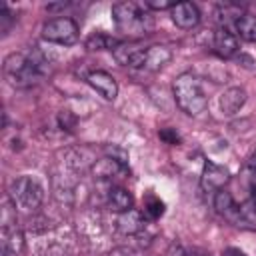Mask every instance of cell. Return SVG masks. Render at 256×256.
Here are the masks:
<instances>
[{
	"label": "cell",
	"mask_w": 256,
	"mask_h": 256,
	"mask_svg": "<svg viewBox=\"0 0 256 256\" xmlns=\"http://www.w3.org/2000/svg\"><path fill=\"white\" fill-rule=\"evenodd\" d=\"M92 172L96 174V178L100 180H112V178H120L128 172V164L112 158V156H106L98 162H94L92 166Z\"/></svg>",
	"instance_id": "11"
},
{
	"label": "cell",
	"mask_w": 256,
	"mask_h": 256,
	"mask_svg": "<svg viewBox=\"0 0 256 256\" xmlns=\"http://www.w3.org/2000/svg\"><path fill=\"white\" fill-rule=\"evenodd\" d=\"M12 20H14V18H12V12H10L6 6H2V8H0V30H2L4 34L10 30Z\"/></svg>",
	"instance_id": "21"
},
{
	"label": "cell",
	"mask_w": 256,
	"mask_h": 256,
	"mask_svg": "<svg viewBox=\"0 0 256 256\" xmlns=\"http://www.w3.org/2000/svg\"><path fill=\"white\" fill-rule=\"evenodd\" d=\"M214 50L222 58H230V56H234L238 52V40L226 26L216 30V34H214Z\"/></svg>",
	"instance_id": "15"
},
{
	"label": "cell",
	"mask_w": 256,
	"mask_h": 256,
	"mask_svg": "<svg viewBox=\"0 0 256 256\" xmlns=\"http://www.w3.org/2000/svg\"><path fill=\"white\" fill-rule=\"evenodd\" d=\"M172 58V50L164 44H154L148 48H142L132 60H130V68H140V70H148V72H156L162 66H166Z\"/></svg>",
	"instance_id": "6"
},
{
	"label": "cell",
	"mask_w": 256,
	"mask_h": 256,
	"mask_svg": "<svg viewBox=\"0 0 256 256\" xmlns=\"http://www.w3.org/2000/svg\"><path fill=\"white\" fill-rule=\"evenodd\" d=\"M222 256H246V254H244V252H240L238 248H226Z\"/></svg>",
	"instance_id": "26"
},
{
	"label": "cell",
	"mask_w": 256,
	"mask_h": 256,
	"mask_svg": "<svg viewBox=\"0 0 256 256\" xmlns=\"http://www.w3.org/2000/svg\"><path fill=\"white\" fill-rule=\"evenodd\" d=\"M112 18L116 28L130 38L146 36L154 28V18L146 2H116L112 6Z\"/></svg>",
	"instance_id": "2"
},
{
	"label": "cell",
	"mask_w": 256,
	"mask_h": 256,
	"mask_svg": "<svg viewBox=\"0 0 256 256\" xmlns=\"http://www.w3.org/2000/svg\"><path fill=\"white\" fill-rule=\"evenodd\" d=\"M140 50H142V46L136 44V42H120V46L114 50V58H116L120 64L128 66L130 60H132Z\"/></svg>",
	"instance_id": "19"
},
{
	"label": "cell",
	"mask_w": 256,
	"mask_h": 256,
	"mask_svg": "<svg viewBox=\"0 0 256 256\" xmlns=\"http://www.w3.org/2000/svg\"><path fill=\"white\" fill-rule=\"evenodd\" d=\"M116 226L122 234H138L146 226V216H144V212H140L136 208H130V210H126L118 216Z\"/></svg>",
	"instance_id": "13"
},
{
	"label": "cell",
	"mask_w": 256,
	"mask_h": 256,
	"mask_svg": "<svg viewBox=\"0 0 256 256\" xmlns=\"http://www.w3.org/2000/svg\"><path fill=\"white\" fill-rule=\"evenodd\" d=\"M230 180V172L220 166V164H214V162H206L204 168H202V176H200V186L202 190L208 194V192H218L222 190Z\"/></svg>",
	"instance_id": "7"
},
{
	"label": "cell",
	"mask_w": 256,
	"mask_h": 256,
	"mask_svg": "<svg viewBox=\"0 0 256 256\" xmlns=\"http://www.w3.org/2000/svg\"><path fill=\"white\" fill-rule=\"evenodd\" d=\"M170 18L178 28L190 30L200 22V10L192 2H176L170 8Z\"/></svg>",
	"instance_id": "8"
},
{
	"label": "cell",
	"mask_w": 256,
	"mask_h": 256,
	"mask_svg": "<svg viewBox=\"0 0 256 256\" xmlns=\"http://www.w3.org/2000/svg\"><path fill=\"white\" fill-rule=\"evenodd\" d=\"M214 208H216V212L220 214V216H224V218H228L230 222H234V224H238L240 226V220H242V206H238L236 202H234V198H232V194L228 192V190H218L216 192V196H214Z\"/></svg>",
	"instance_id": "9"
},
{
	"label": "cell",
	"mask_w": 256,
	"mask_h": 256,
	"mask_svg": "<svg viewBox=\"0 0 256 256\" xmlns=\"http://www.w3.org/2000/svg\"><path fill=\"white\" fill-rule=\"evenodd\" d=\"M234 32L246 42H256V16L238 12L234 16Z\"/></svg>",
	"instance_id": "16"
},
{
	"label": "cell",
	"mask_w": 256,
	"mask_h": 256,
	"mask_svg": "<svg viewBox=\"0 0 256 256\" xmlns=\"http://www.w3.org/2000/svg\"><path fill=\"white\" fill-rule=\"evenodd\" d=\"M88 84L106 100H114L118 96V84L114 80L112 74L104 72V70H94L88 74Z\"/></svg>",
	"instance_id": "10"
},
{
	"label": "cell",
	"mask_w": 256,
	"mask_h": 256,
	"mask_svg": "<svg viewBox=\"0 0 256 256\" xmlns=\"http://www.w3.org/2000/svg\"><path fill=\"white\" fill-rule=\"evenodd\" d=\"M166 256H188V254H186V250H184L180 244H176V242H174V244L168 248Z\"/></svg>",
	"instance_id": "24"
},
{
	"label": "cell",
	"mask_w": 256,
	"mask_h": 256,
	"mask_svg": "<svg viewBox=\"0 0 256 256\" xmlns=\"http://www.w3.org/2000/svg\"><path fill=\"white\" fill-rule=\"evenodd\" d=\"M24 248V234L16 226H6L2 228V238H0V250L2 256H18Z\"/></svg>",
	"instance_id": "12"
},
{
	"label": "cell",
	"mask_w": 256,
	"mask_h": 256,
	"mask_svg": "<svg viewBox=\"0 0 256 256\" xmlns=\"http://www.w3.org/2000/svg\"><path fill=\"white\" fill-rule=\"evenodd\" d=\"M110 256H136V252L130 248H116L110 252Z\"/></svg>",
	"instance_id": "25"
},
{
	"label": "cell",
	"mask_w": 256,
	"mask_h": 256,
	"mask_svg": "<svg viewBox=\"0 0 256 256\" xmlns=\"http://www.w3.org/2000/svg\"><path fill=\"white\" fill-rule=\"evenodd\" d=\"M132 204H134V198H132V194H130L126 188H122V186H112V188L108 190V206H110V210L122 214V212L130 210Z\"/></svg>",
	"instance_id": "17"
},
{
	"label": "cell",
	"mask_w": 256,
	"mask_h": 256,
	"mask_svg": "<svg viewBox=\"0 0 256 256\" xmlns=\"http://www.w3.org/2000/svg\"><path fill=\"white\" fill-rule=\"evenodd\" d=\"M244 102H246V90L240 88V86H234V88H228V90L222 92V96H220V110H222V114L232 116V114H236L244 106Z\"/></svg>",
	"instance_id": "14"
},
{
	"label": "cell",
	"mask_w": 256,
	"mask_h": 256,
	"mask_svg": "<svg viewBox=\"0 0 256 256\" xmlns=\"http://www.w3.org/2000/svg\"><path fill=\"white\" fill-rule=\"evenodd\" d=\"M146 6H148V10H164V8L170 10L174 6V2H168V0H148Z\"/></svg>",
	"instance_id": "23"
},
{
	"label": "cell",
	"mask_w": 256,
	"mask_h": 256,
	"mask_svg": "<svg viewBox=\"0 0 256 256\" xmlns=\"http://www.w3.org/2000/svg\"><path fill=\"white\" fill-rule=\"evenodd\" d=\"M172 92H174V98H176V104L180 106V110L190 116H198L208 106V98L200 86V80L188 72L176 76V80L172 84Z\"/></svg>",
	"instance_id": "3"
},
{
	"label": "cell",
	"mask_w": 256,
	"mask_h": 256,
	"mask_svg": "<svg viewBox=\"0 0 256 256\" xmlns=\"http://www.w3.org/2000/svg\"><path fill=\"white\" fill-rule=\"evenodd\" d=\"M50 70L48 58L34 46L22 52H12L4 60V76L12 86L24 88L40 82Z\"/></svg>",
	"instance_id": "1"
},
{
	"label": "cell",
	"mask_w": 256,
	"mask_h": 256,
	"mask_svg": "<svg viewBox=\"0 0 256 256\" xmlns=\"http://www.w3.org/2000/svg\"><path fill=\"white\" fill-rule=\"evenodd\" d=\"M8 194H10V200L14 206L30 212V210H36L40 206L44 190L38 184V180H34L32 176H18L10 182Z\"/></svg>",
	"instance_id": "4"
},
{
	"label": "cell",
	"mask_w": 256,
	"mask_h": 256,
	"mask_svg": "<svg viewBox=\"0 0 256 256\" xmlns=\"http://www.w3.org/2000/svg\"><path fill=\"white\" fill-rule=\"evenodd\" d=\"M160 138H162L164 142H168V144H178V142H180V136H178L172 128H164V130H160Z\"/></svg>",
	"instance_id": "22"
},
{
	"label": "cell",
	"mask_w": 256,
	"mask_h": 256,
	"mask_svg": "<svg viewBox=\"0 0 256 256\" xmlns=\"http://www.w3.org/2000/svg\"><path fill=\"white\" fill-rule=\"evenodd\" d=\"M118 46H120V40H116L108 34H102V32L90 34L86 38V48L88 50H116Z\"/></svg>",
	"instance_id": "18"
},
{
	"label": "cell",
	"mask_w": 256,
	"mask_h": 256,
	"mask_svg": "<svg viewBox=\"0 0 256 256\" xmlns=\"http://www.w3.org/2000/svg\"><path fill=\"white\" fill-rule=\"evenodd\" d=\"M162 214H164V202L160 198H156V196H148L146 202H144V216L156 220Z\"/></svg>",
	"instance_id": "20"
},
{
	"label": "cell",
	"mask_w": 256,
	"mask_h": 256,
	"mask_svg": "<svg viewBox=\"0 0 256 256\" xmlns=\"http://www.w3.org/2000/svg\"><path fill=\"white\" fill-rule=\"evenodd\" d=\"M42 38L54 44L70 46L78 40V24L72 18H52L42 26Z\"/></svg>",
	"instance_id": "5"
}]
</instances>
